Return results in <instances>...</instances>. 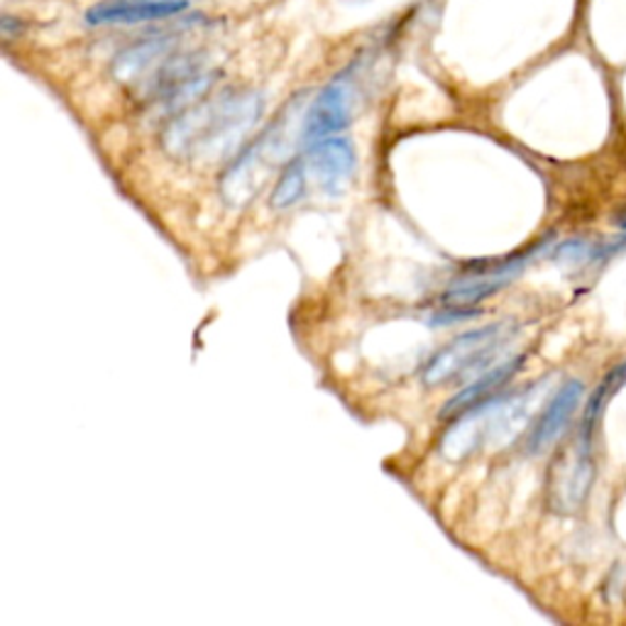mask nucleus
I'll use <instances>...</instances> for the list:
<instances>
[{"label":"nucleus","mask_w":626,"mask_h":626,"mask_svg":"<svg viewBox=\"0 0 626 626\" xmlns=\"http://www.w3.org/2000/svg\"><path fill=\"white\" fill-rule=\"evenodd\" d=\"M309 174L316 176V184L328 196H338L352 179L355 172V147L346 137H326V140L309 145L306 156Z\"/></svg>","instance_id":"0eeeda50"},{"label":"nucleus","mask_w":626,"mask_h":626,"mask_svg":"<svg viewBox=\"0 0 626 626\" xmlns=\"http://www.w3.org/2000/svg\"><path fill=\"white\" fill-rule=\"evenodd\" d=\"M287 152V142H284L281 125H272L270 133L260 135L258 142H252L238 160H235L228 172L223 174L221 191L233 205H240L250 201L260 186L267 179V174L279 156Z\"/></svg>","instance_id":"20e7f679"},{"label":"nucleus","mask_w":626,"mask_h":626,"mask_svg":"<svg viewBox=\"0 0 626 626\" xmlns=\"http://www.w3.org/2000/svg\"><path fill=\"white\" fill-rule=\"evenodd\" d=\"M522 362H524V358H514V360L502 362V365H494V367L485 370L483 377L475 379L473 385L465 387L463 391H460V395H455L453 399L448 401V404L443 406V414L446 416L465 414L467 409L483 404V401H487L489 397L494 395V391L502 389L506 381L514 377V372L522 367Z\"/></svg>","instance_id":"9d476101"},{"label":"nucleus","mask_w":626,"mask_h":626,"mask_svg":"<svg viewBox=\"0 0 626 626\" xmlns=\"http://www.w3.org/2000/svg\"><path fill=\"white\" fill-rule=\"evenodd\" d=\"M189 0H103L86 10L88 25H140L179 15Z\"/></svg>","instance_id":"6e6552de"},{"label":"nucleus","mask_w":626,"mask_h":626,"mask_svg":"<svg viewBox=\"0 0 626 626\" xmlns=\"http://www.w3.org/2000/svg\"><path fill=\"white\" fill-rule=\"evenodd\" d=\"M504 330L506 323H492V326L458 336L424 367V381L426 385H443L467 370L473 372L487 365L489 358L502 346V338L506 336Z\"/></svg>","instance_id":"7ed1b4c3"},{"label":"nucleus","mask_w":626,"mask_h":626,"mask_svg":"<svg viewBox=\"0 0 626 626\" xmlns=\"http://www.w3.org/2000/svg\"><path fill=\"white\" fill-rule=\"evenodd\" d=\"M553 258H555V262L573 264L575 267V264H585V262L594 260V250L590 248V242L587 240H567L553 252Z\"/></svg>","instance_id":"f8f14e48"},{"label":"nucleus","mask_w":626,"mask_h":626,"mask_svg":"<svg viewBox=\"0 0 626 626\" xmlns=\"http://www.w3.org/2000/svg\"><path fill=\"white\" fill-rule=\"evenodd\" d=\"M309 166L303 156L299 160H293L287 170L281 172L277 186H274V193H272V205L274 209H289V205L299 203L303 199V193H306V186H309Z\"/></svg>","instance_id":"9b49d317"},{"label":"nucleus","mask_w":626,"mask_h":626,"mask_svg":"<svg viewBox=\"0 0 626 626\" xmlns=\"http://www.w3.org/2000/svg\"><path fill=\"white\" fill-rule=\"evenodd\" d=\"M583 395L585 387L580 379H567L555 389V395L543 406L541 414H538L531 430H528L526 453L541 455L548 448H553L555 440L565 434L567 426H571L575 411L583 401Z\"/></svg>","instance_id":"423d86ee"},{"label":"nucleus","mask_w":626,"mask_h":626,"mask_svg":"<svg viewBox=\"0 0 626 626\" xmlns=\"http://www.w3.org/2000/svg\"><path fill=\"white\" fill-rule=\"evenodd\" d=\"M594 483V458H592V428L583 426L571 446L555 455L551 473H548V506L555 514L580 512L587 494Z\"/></svg>","instance_id":"f03ea898"},{"label":"nucleus","mask_w":626,"mask_h":626,"mask_svg":"<svg viewBox=\"0 0 626 626\" xmlns=\"http://www.w3.org/2000/svg\"><path fill=\"white\" fill-rule=\"evenodd\" d=\"M358 88L352 74H340L313 98L311 108L303 115L301 140L306 145L321 142L326 137L338 135L342 127L352 121V108H355Z\"/></svg>","instance_id":"39448f33"},{"label":"nucleus","mask_w":626,"mask_h":626,"mask_svg":"<svg viewBox=\"0 0 626 626\" xmlns=\"http://www.w3.org/2000/svg\"><path fill=\"white\" fill-rule=\"evenodd\" d=\"M262 115V98L252 91L223 93L213 101H201L174 117L164 133L166 152L174 156H201L218 160L228 154Z\"/></svg>","instance_id":"f257e3e1"},{"label":"nucleus","mask_w":626,"mask_h":626,"mask_svg":"<svg viewBox=\"0 0 626 626\" xmlns=\"http://www.w3.org/2000/svg\"><path fill=\"white\" fill-rule=\"evenodd\" d=\"M616 225H619V228H622V230H626V213L622 215V218H619V221H616Z\"/></svg>","instance_id":"ddd939ff"},{"label":"nucleus","mask_w":626,"mask_h":626,"mask_svg":"<svg viewBox=\"0 0 626 626\" xmlns=\"http://www.w3.org/2000/svg\"><path fill=\"white\" fill-rule=\"evenodd\" d=\"M534 252L522 254V258H514L499 267H492L487 272H477V274H467V277H460L453 287L448 289L446 299L453 303L458 309H470L475 306L477 301H483L487 297H492L497 289H502L504 284L516 279L518 274L524 272V267L531 262Z\"/></svg>","instance_id":"1a4fd4ad"}]
</instances>
